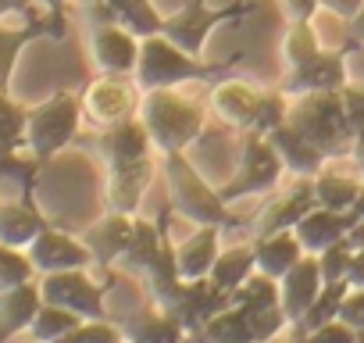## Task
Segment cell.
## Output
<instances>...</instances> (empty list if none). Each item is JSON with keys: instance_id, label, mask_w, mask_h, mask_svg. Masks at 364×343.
<instances>
[{"instance_id": "cell-1", "label": "cell", "mask_w": 364, "mask_h": 343, "mask_svg": "<svg viewBox=\"0 0 364 343\" xmlns=\"http://www.w3.org/2000/svg\"><path fill=\"white\" fill-rule=\"evenodd\" d=\"M139 122L146 125L154 150L175 154V150H186L204 132V107L190 97L175 93V86L146 90L139 100Z\"/></svg>"}, {"instance_id": "cell-2", "label": "cell", "mask_w": 364, "mask_h": 343, "mask_svg": "<svg viewBox=\"0 0 364 343\" xmlns=\"http://www.w3.org/2000/svg\"><path fill=\"white\" fill-rule=\"evenodd\" d=\"M286 122L293 129H300L328 161L339 157L343 150H353V125L346 118L343 107V93L339 90H325V93H304V97H289V111Z\"/></svg>"}, {"instance_id": "cell-3", "label": "cell", "mask_w": 364, "mask_h": 343, "mask_svg": "<svg viewBox=\"0 0 364 343\" xmlns=\"http://www.w3.org/2000/svg\"><path fill=\"white\" fill-rule=\"evenodd\" d=\"M164 179H168V194L178 215H186L193 226H232L229 204L222 201V194L200 176V172L190 164L186 150L164 154Z\"/></svg>"}, {"instance_id": "cell-4", "label": "cell", "mask_w": 364, "mask_h": 343, "mask_svg": "<svg viewBox=\"0 0 364 343\" xmlns=\"http://www.w3.org/2000/svg\"><path fill=\"white\" fill-rule=\"evenodd\" d=\"M222 68L204 65L200 58L186 54L182 47H175L164 33H154L139 43V65L132 72L136 86L146 90H168V86H182V83H197V79H215Z\"/></svg>"}, {"instance_id": "cell-5", "label": "cell", "mask_w": 364, "mask_h": 343, "mask_svg": "<svg viewBox=\"0 0 364 343\" xmlns=\"http://www.w3.org/2000/svg\"><path fill=\"white\" fill-rule=\"evenodd\" d=\"M82 122V100H75L72 93H54L50 100L36 104L29 111V125H26V147L36 161H50L54 154H61Z\"/></svg>"}, {"instance_id": "cell-6", "label": "cell", "mask_w": 364, "mask_h": 343, "mask_svg": "<svg viewBox=\"0 0 364 343\" xmlns=\"http://www.w3.org/2000/svg\"><path fill=\"white\" fill-rule=\"evenodd\" d=\"M282 157L275 154V147L268 143V136L261 132H247L243 136V147H240V168L232 183H225L218 194L225 204L240 201V197H261V194H272L282 179Z\"/></svg>"}, {"instance_id": "cell-7", "label": "cell", "mask_w": 364, "mask_h": 343, "mask_svg": "<svg viewBox=\"0 0 364 343\" xmlns=\"http://www.w3.org/2000/svg\"><path fill=\"white\" fill-rule=\"evenodd\" d=\"M247 11H250V4L208 8L204 0H190V4H182L175 15L164 19L161 33H164L175 47H182L186 54L200 58L204 47H208V40H211V33H215L222 22H232V19H240V15H247Z\"/></svg>"}, {"instance_id": "cell-8", "label": "cell", "mask_w": 364, "mask_h": 343, "mask_svg": "<svg viewBox=\"0 0 364 343\" xmlns=\"http://www.w3.org/2000/svg\"><path fill=\"white\" fill-rule=\"evenodd\" d=\"M139 100L143 90L136 86L132 75H100L97 83L86 86L82 93V111L97 122V125H118L139 115Z\"/></svg>"}, {"instance_id": "cell-9", "label": "cell", "mask_w": 364, "mask_h": 343, "mask_svg": "<svg viewBox=\"0 0 364 343\" xmlns=\"http://www.w3.org/2000/svg\"><path fill=\"white\" fill-rule=\"evenodd\" d=\"M40 293L43 304H58L75 311L79 318H107L104 307V286H97L86 268H68V272H50L40 275Z\"/></svg>"}, {"instance_id": "cell-10", "label": "cell", "mask_w": 364, "mask_h": 343, "mask_svg": "<svg viewBox=\"0 0 364 343\" xmlns=\"http://www.w3.org/2000/svg\"><path fill=\"white\" fill-rule=\"evenodd\" d=\"M139 36L118 22H100L90 29V58L104 75H132L139 65Z\"/></svg>"}, {"instance_id": "cell-11", "label": "cell", "mask_w": 364, "mask_h": 343, "mask_svg": "<svg viewBox=\"0 0 364 343\" xmlns=\"http://www.w3.org/2000/svg\"><path fill=\"white\" fill-rule=\"evenodd\" d=\"M346 79V54L343 51H318L311 61L289 68L279 83L286 97H304V93H325V90H343Z\"/></svg>"}, {"instance_id": "cell-12", "label": "cell", "mask_w": 364, "mask_h": 343, "mask_svg": "<svg viewBox=\"0 0 364 343\" xmlns=\"http://www.w3.org/2000/svg\"><path fill=\"white\" fill-rule=\"evenodd\" d=\"M29 261L40 275H50V272H68V268H90L93 265V254L90 247L82 243V236H68L61 229H43L33 243H29Z\"/></svg>"}, {"instance_id": "cell-13", "label": "cell", "mask_w": 364, "mask_h": 343, "mask_svg": "<svg viewBox=\"0 0 364 343\" xmlns=\"http://www.w3.org/2000/svg\"><path fill=\"white\" fill-rule=\"evenodd\" d=\"M360 226L357 211H332V208H311L300 222H296V240L304 243L307 254H325L328 247L350 240V233Z\"/></svg>"}, {"instance_id": "cell-14", "label": "cell", "mask_w": 364, "mask_h": 343, "mask_svg": "<svg viewBox=\"0 0 364 343\" xmlns=\"http://www.w3.org/2000/svg\"><path fill=\"white\" fill-rule=\"evenodd\" d=\"M321 286H325V275H321L318 254H304V258L279 279V304H282V311H286V318H289L293 325L304 322V315L311 311V304H314V297L321 293Z\"/></svg>"}, {"instance_id": "cell-15", "label": "cell", "mask_w": 364, "mask_h": 343, "mask_svg": "<svg viewBox=\"0 0 364 343\" xmlns=\"http://www.w3.org/2000/svg\"><path fill=\"white\" fill-rule=\"evenodd\" d=\"M97 150H100L104 164H107V168H114V164L146 161V157H150V150H154V139H150L146 125H143V122H139V115H136V118H129V122L107 125V129L100 132V139H97Z\"/></svg>"}, {"instance_id": "cell-16", "label": "cell", "mask_w": 364, "mask_h": 343, "mask_svg": "<svg viewBox=\"0 0 364 343\" xmlns=\"http://www.w3.org/2000/svg\"><path fill=\"white\" fill-rule=\"evenodd\" d=\"M311 208H318V201H314V183H311V179H296L282 197H275V201L261 211V218H257V226H254V240H257V236L282 233V229H296V222H300Z\"/></svg>"}, {"instance_id": "cell-17", "label": "cell", "mask_w": 364, "mask_h": 343, "mask_svg": "<svg viewBox=\"0 0 364 343\" xmlns=\"http://www.w3.org/2000/svg\"><path fill=\"white\" fill-rule=\"evenodd\" d=\"M154 179V161H132V164H114L107 168V211H122V215H136L139 211V201L146 194Z\"/></svg>"}, {"instance_id": "cell-18", "label": "cell", "mask_w": 364, "mask_h": 343, "mask_svg": "<svg viewBox=\"0 0 364 343\" xmlns=\"http://www.w3.org/2000/svg\"><path fill=\"white\" fill-rule=\"evenodd\" d=\"M268 143H272L275 154L282 157L286 172H289V176H296V179H314L318 172L328 164V157H325L300 129H293L289 122H282L279 129H272V132H268Z\"/></svg>"}, {"instance_id": "cell-19", "label": "cell", "mask_w": 364, "mask_h": 343, "mask_svg": "<svg viewBox=\"0 0 364 343\" xmlns=\"http://www.w3.org/2000/svg\"><path fill=\"white\" fill-rule=\"evenodd\" d=\"M261 97H264V90H257L254 83H247V79H225V83H218L215 93H211V111H215L225 125L247 132V129L254 125V118H257Z\"/></svg>"}, {"instance_id": "cell-20", "label": "cell", "mask_w": 364, "mask_h": 343, "mask_svg": "<svg viewBox=\"0 0 364 343\" xmlns=\"http://www.w3.org/2000/svg\"><path fill=\"white\" fill-rule=\"evenodd\" d=\"M132 226L136 215H122V211H107L100 222H93L90 229H82V243L90 247L93 261L100 265H118L129 240H132Z\"/></svg>"}, {"instance_id": "cell-21", "label": "cell", "mask_w": 364, "mask_h": 343, "mask_svg": "<svg viewBox=\"0 0 364 343\" xmlns=\"http://www.w3.org/2000/svg\"><path fill=\"white\" fill-rule=\"evenodd\" d=\"M40 307H43V293H40V283H33V279L0 293V343L29 332Z\"/></svg>"}, {"instance_id": "cell-22", "label": "cell", "mask_w": 364, "mask_h": 343, "mask_svg": "<svg viewBox=\"0 0 364 343\" xmlns=\"http://www.w3.org/2000/svg\"><path fill=\"white\" fill-rule=\"evenodd\" d=\"M218 254H222V229L218 226H197V233L190 240H182L175 247L178 275L182 279H208Z\"/></svg>"}, {"instance_id": "cell-23", "label": "cell", "mask_w": 364, "mask_h": 343, "mask_svg": "<svg viewBox=\"0 0 364 343\" xmlns=\"http://www.w3.org/2000/svg\"><path fill=\"white\" fill-rule=\"evenodd\" d=\"M118 325H122L125 339H132V343H186V336H190L186 325L157 304L136 311L132 318H125Z\"/></svg>"}, {"instance_id": "cell-24", "label": "cell", "mask_w": 364, "mask_h": 343, "mask_svg": "<svg viewBox=\"0 0 364 343\" xmlns=\"http://www.w3.org/2000/svg\"><path fill=\"white\" fill-rule=\"evenodd\" d=\"M254 254H257V272H264L272 279H282L307 250H304V243L296 240L293 229H282V233H272V236H257Z\"/></svg>"}, {"instance_id": "cell-25", "label": "cell", "mask_w": 364, "mask_h": 343, "mask_svg": "<svg viewBox=\"0 0 364 343\" xmlns=\"http://www.w3.org/2000/svg\"><path fill=\"white\" fill-rule=\"evenodd\" d=\"M193 343H257L250 329V311L243 304L222 307L193 332Z\"/></svg>"}, {"instance_id": "cell-26", "label": "cell", "mask_w": 364, "mask_h": 343, "mask_svg": "<svg viewBox=\"0 0 364 343\" xmlns=\"http://www.w3.org/2000/svg\"><path fill=\"white\" fill-rule=\"evenodd\" d=\"M61 36V19L54 22H33V26H18V29H8L0 26V90H8L11 75H15V65H18V54L36 40V36Z\"/></svg>"}, {"instance_id": "cell-27", "label": "cell", "mask_w": 364, "mask_h": 343, "mask_svg": "<svg viewBox=\"0 0 364 343\" xmlns=\"http://www.w3.org/2000/svg\"><path fill=\"white\" fill-rule=\"evenodd\" d=\"M47 229L43 215L29 204H0V243L8 247H18V250H29V243Z\"/></svg>"}, {"instance_id": "cell-28", "label": "cell", "mask_w": 364, "mask_h": 343, "mask_svg": "<svg viewBox=\"0 0 364 343\" xmlns=\"http://www.w3.org/2000/svg\"><path fill=\"white\" fill-rule=\"evenodd\" d=\"M311 183H314V201H318V208H332V211H353V204H357L360 194H364V179L328 172V164L318 172Z\"/></svg>"}, {"instance_id": "cell-29", "label": "cell", "mask_w": 364, "mask_h": 343, "mask_svg": "<svg viewBox=\"0 0 364 343\" xmlns=\"http://www.w3.org/2000/svg\"><path fill=\"white\" fill-rule=\"evenodd\" d=\"M254 272H257L254 243H250V247H247V243H236V247H225V250L218 254V261H215V268H211L208 279H211L218 290H225V293L232 297V290H240Z\"/></svg>"}, {"instance_id": "cell-30", "label": "cell", "mask_w": 364, "mask_h": 343, "mask_svg": "<svg viewBox=\"0 0 364 343\" xmlns=\"http://www.w3.org/2000/svg\"><path fill=\"white\" fill-rule=\"evenodd\" d=\"M161 247H164V236H161V229L154 226V222H146V218H136V226H132V240H129V247H125V254H122V268L125 272H136V275H143L146 272V265L161 254Z\"/></svg>"}, {"instance_id": "cell-31", "label": "cell", "mask_w": 364, "mask_h": 343, "mask_svg": "<svg viewBox=\"0 0 364 343\" xmlns=\"http://www.w3.org/2000/svg\"><path fill=\"white\" fill-rule=\"evenodd\" d=\"M26 125L29 111L8 97V90H0V164L11 161L18 147H26Z\"/></svg>"}, {"instance_id": "cell-32", "label": "cell", "mask_w": 364, "mask_h": 343, "mask_svg": "<svg viewBox=\"0 0 364 343\" xmlns=\"http://www.w3.org/2000/svg\"><path fill=\"white\" fill-rule=\"evenodd\" d=\"M107 8L114 11V22L132 29L139 40L161 33V26H164V19L154 8V0H107Z\"/></svg>"}, {"instance_id": "cell-33", "label": "cell", "mask_w": 364, "mask_h": 343, "mask_svg": "<svg viewBox=\"0 0 364 343\" xmlns=\"http://www.w3.org/2000/svg\"><path fill=\"white\" fill-rule=\"evenodd\" d=\"M79 322H82V318H79L75 311L58 307V304H43V307L36 311L33 325H29V336H33V339H40V343H58V339H61V336H68Z\"/></svg>"}, {"instance_id": "cell-34", "label": "cell", "mask_w": 364, "mask_h": 343, "mask_svg": "<svg viewBox=\"0 0 364 343\" xmlns=\"http://www.w3.org/2000/svg\"><path fill=\"white\" fill-rule=\"evenodd\" d=\"M346 293H350V283H346V279L325 283V286H321V293L314 297L311 311H307V315H304V322H296V325H304V329L311 332V329H318V325H325V322L339 318V307H343V297H346Z\"/></svg>"}, {"instance_id": "cell-35", "label": "cell", "mask_w": 364, "mask_h": 343, "mask_svg": "<svg viewBox=\"0 0 364 343\" xmlns=\"http://www.w3.org/2000/svg\"><path fill=\"white\" fill-rule=\"evenodd\" d=\"M318 51H321V43H318L314 26L311 22H289V29L282 36V58H286V65L296 68V65L311 61Z\"/></svg>"}, {"instance_id": "cell-36", "label": "cell", "mask_w": 364, "mask_h": 343, "mask_svg": "<svg viewBox=\"0 0 364 343\" xmlns=\"http://www.w3.org/2000/svg\"><path fill=\"white\" fill-rule=\"evenodd\" d=\"M232 304H243V307H275L279 304V279H272L264 272H254L240 290H232Z\"/></svg>"}, {"instance_id": "cell-37", "label": "cell", "mask_w": 364, "mask_h": 343, "mask_svg": "<svg viewBox=\"0 0 364 343\" xmlns=\"http://www.w3.org/2000/svg\"><path fill=\"white\" fill-rule=\"evenodd\" d=\"M33 275H36V268H33V261H29V254H26V250L0 243V293L11 290V286L29 283Z\"/></svg>"}, {"instance_id": "cell-38", "label": "cell", "mask_w": 364, "mask_h": 343, "mask_svg": "<svg viewBox=\"0 0 364 343\" xmlns=\"http://www.w3.org/2000/svg\"><path fill=\"white\" fill-rule=\"evenodd\" d=\"M58 343H125V332H122V325H114L107 318H82Z\"/></svg>"}, {"instance_id": "cell-39", "label": "cell", "mask_w": 364, "mask_h": 343, "mask_svg": "<svg viewBox=\"0 0 364 343\" xmlns=\"http://www.w3.org/2000/svg\"><path fill=\"white\" fill-rule=\"evenodd\" d=\"M286 111H289V97H286L282 90L264 93V97H261V107H257V118H254V125H250L247 132H261V136H268L272 129H279V125L286 122Z\"/></svg>"}, {"instance_id": "cell-40", "label": "cell", "mask_w": 364, "mask_h": 343, "mask_svg": "<svg viewBox=\"0 0 364 343\" xmlns=\"http://www.w3.org/2000/svg\"><path fill=\"white\" fill-rule=\"evenodd\" d=\"M318 261H321V275H325V283L346 279V272H350V261H353V247H350V240H343V243L328 247L325 254H318Z\"/></svg>"}, {"instance_id": "cell-41", "label": "cell", "mask_w": 364, "mask_h": 343, "mask_svg": "<svg viewBox=\"0 0 364 343\" xmlns=\"http://www.w3.org/2000/svg\"><path fill=\"white\" fill-rule=\"evenodd\" d=\"M357 339H360V332L353 325H346L343 318H332L307 332V343H357Z\"/></svg>"}, {"instance_id": "cell-42", "label": "cell", "mask_w": 364, "mask_h": 343, "mask_svg": "<svg viewBox=\"0 0 364 343\" xmlns=\"http://www.w3.org/2000/svg\"><path fill=\"white\" fill-rule=\"evenodd\" d=\"M339 318H343L346 325H353L357 332H364V286H350V293L343 297Z\"/></svg>"}, {"instance_id": "cell-43", "label": "cell", "mask_w": 364, "mask_h": 343, "mask_svg": "<svg viewBox=\"0 0 364 343\" xmlns=\"http://www.w3.org/2000/svg\"><path fill=\"white\" fill-rule=\"evenodd\" d=\"M339 93H343V107H346V118H350L353 132H364V86L346 83Z\"/></svg>"}, {"instance_id": "cell-44", "label": "cell", "mask_w": 364, "mask_h": 343, "mask_svg": "<svg viewBox=\"0 0 364 343\" xmlns=\"http://www.w3.org/2000/svg\"><path fill=\"white\" fill-rule=\"evenodd\" d=\"M282 11L289 22H311L318 15V0H282Z\"/></svg>"}, {"instance_id": "cell-45", "label": "cell", "mask_w": 364, "mask_h": 343, "mask_svg": "<svg viewBox=\"0 0 364 343\" xmlns=\"http://www.w3.org/2000/svg\"><path fill=\"white\" fill-rule=\"evenodd\" d=\"M318 8L328 11V15H336V19H343V22H350L364 8V0H318Z\"/></svg>"}, {"instance_id": "cell-46", "label": "cell", "mask_w": 364, "mask_h": 343, "mask_svg": "<svg viewBox=\"0 0 364 343\" xmlns=\"http://www.w3.org/2000/svg\"><path fill=\"white\" fill-rule=\"evenodd\" d=\"M346 283H350V286H364V243L353 247V261H350Z\"/></svg>"}, {"instance_id": "cell-47", "label": "cell", "mask_w": 364, "mask_h": 343, "mask_svg": "<svg viewBox=\"0 0 364 343\" xmlns=\"http://www.w3.org/2000/svg\"><path fill=\"white\" fill-rule=\"evenodd\" d=\"M33 4H36V0H0V19H8V15H29Z\"/></svg>"}, {"instance_id": "cell-48", "label": "cell", "mask_w": 364, "mask_h": 343, "mask_svg": "<svg viewBox=\"0 0 364 343\" xmlns=\"http://www.w3.org/2000/svg\"><path fill=\"white\" fill-rule=\"evenodd\" d=\"M350 36H353V40L364 47V8H360V11L350 19Z\"/></svg>"}, {"instance_id": "cell-49", "label": "cell", "mask_w": 364, "mask_h": 343, "mask_svg": "<svg viewBox=\"0 0 364 343\" xmlns=\"http://www.w3.org/2000/svg\"><path fill=\"white\" fill-rule=\"evenodd\" d=\"M353 161H357V172H360V179H364V132H357V139H353Z\"/></svg>"}, {"instance_id": "cell-50", "label": "cell", "mask_w": 364, "mask_h": 343, "mask_svg": "<svg viewBox=\"0 0 364 343\" xmlns=\"http://www.w3.org/2000/svg\"><path fill=\"white\" fill-rule=\"evenodd\" d=\"M36 4L47 11V15H61L65 11V4H68V0H36Z\"/></svg>"}, {"instance_id": "cell-51", "label": "cell", "mask_w": 364, "mask_h": 343, "mask_svg": "<svg viewBox=\"0 0 364 343\" xmlns=\"http://www.w3.org/2000/svg\"><path fill=\"white\" fill-rule=\"evenodd\" d=\"M68 4H75L79 11H86V8H93V4H104V0H68Z\"/></svg>"}, {"instance_id": "cell-52", "label": "cell", "mask_w": 364, "mask_h": 343, "mask_svg": "<svg viewBox=\"0 0 364 343\" xmlns=\"http://www.w3.org/2000/svg\"><path fill=\"white\" fill-rule=\"evenodd\" d=\"M289 343H307V329H304V325H296V336H293Z\"/></svg>"}, {"instance_id": "cell-53", "label": "cell", "mask_w": 364, "mask_h": 343, "mask_svg": "<svg viewBox=\"0 0 364 343\" xmlns=\"http://www.w3.org/2000/svg\"><path fill=\"white\" fill-rule=\"evenodd\" d=\"M15 343H40V339H33V336L26 332V336H22V339H15Z\"/></svg>"}, {"instance_id": "cell-54", "label": "cell", "mask_w": 364, "mask_h": 343, "mask_svg": "<svg viewBox=\"0 0 364 343\" xmlns=\"http://www.w3.org/2000/svg\"><path fill=\"white\" fill-rule=\"evenodd\" d=\"M125 343H132V339H125Z\"/></svg>"}]
</instances>
